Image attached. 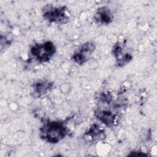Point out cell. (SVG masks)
<instances>
[{
	"mask_svg": "<svg viewBox=\"0 0 157 157\" xmlns=\"http://www.w3.org/2000/svg\"><path fill=\"white\" fill-rule=\"evenodd\" d=\"M69 133L67 124L63 120H47L39 128L41 139L50 144H56L66 137Z\"/></svg>",
	"mask_w": 157,
	"mask_h": 157,
	"instance_id": "1",
	"label": "cell"
},
{
	"mask_svg": "<svg viewBox=\"0 0 157 157\" xmlns=\"http://www.w3.org/2000/svg\"><path fill=\"white\" fill-rule=\"evenodd\" d=\"M44 18L50 23L58 25L66 24L70 21V14L66 6H55L52 4H46L42 9Z\"/></svg>",
	"mask_w": 157,
	"mask_h": 157,
	"instance_id": "2",
	"label": "cell"
},
{
	"mask_svg": "<svg viewBox=\"0 0 157 157\" xmlns=\"http://www.w3.org/2000/svg\"><path fill=\"white\" fill-rule=\"evenodd\" d=\"M56 51L55 44L49 40L36 43L31 46L29 53L35 61L39 63L48 62Z\"/></svg>",
	"mask_w": 157,
	"mask_h": 157,
	"instance_id": "3",
	"label": "cell"
},
{
	"mask_svg": "<svg viewBox=\"0 0 157 157\" xmlns=\"http://www.w3.org/2000/svg\"><path fill=\"white\" fill-rule=\"evenodd\" d=\"M95 49L96 45L94 42H86L75 51L71 58L76 64L82 65L91 58Z\"/></svg>",
	"mask_w": 157,
	"mask_h": 157,
	"instance_id": "4",
	"label": "cell"
},
{
	"mask_svg": "<svg viewBox=\"0 0 157 157\" xmlns=\"http://www.w3.org/2000/svg\"><path fill=\"white\" fill-rule=\"evenodd\" d=\"M112 53L116 59V64L118 67L123 66L132 59V55L124 52L123 47L118 42L113 47Z\"/></svg>",
	"mask_w": 157,
	"mask_h": 157,
	"instance_id": "5",
	"label": "cell"
},
{
	"mask_svg": "<svg viewBox=\"0 0 157 157\" xmlns=\"http://www.w3.org/2000/svg\"><path fill=\"white\" fill-rule=\"evenodd\" d=\"M113 13L111 10L107 6L98 8L94 16V21L101 25L110 24L113 21Z\"/></svg>",
	"mask_w": 157,
	"mask_h": 157,
	"instance_id": "6",
	"label": "cell"
},
{
	"mask_svg": "<svg viewBox=\"0 0 157 157\" xmlns=\"http://www.w3.org/2000/svg\"><path fill=\"white\" fill-rule=\"evenodd\" d=\"M94 115L99 121L109 127H112L115 125L117 117V115L112 111L101 109L95 111Z\"/></svg>",
	"mask_w": 157,
	"mask_h": 157,
	"instance_id": "7",
	"label": "cell"
},
{
	"mask_svg": "<svg viewBox=\"0 0 157 157\" xmlns=\"http://www.w3.org/2000/svg\"><path fill=\"white\" fill-rule=\"evenodd\" d=\"M53 86V83L48 80H39L33 84L32 94L34 98H40L50 91Z\"/></svg>",
	"mask_w": 157,
	"mask_h": 157,
	"instance_id": "8",
	"label": "cell"
},
{
	"mask_svg": "<svg viewBox=\"0 0 157 157\" xmlns=\"http://www.w3.org/2000/svg\"><path fill=\"white\" fill-rule=\"evenodd\" d=\"M85 136L92 142L103 140L106 137L104 130L97 124H93L85 132Z\"/></svg>",
	"mask_w": 157,
	"mask_h": 157,
	"instance_id": "9",
	"label": "cell"
}]
</instances>
